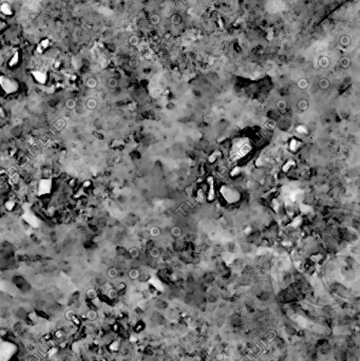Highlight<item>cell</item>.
<instances>
[{"label":"cell","mask_w":360,"mask_h":361,"mask_svg":"<svg viewBox=\"0 0 360 361\" xmlns=\"http://www.w3.org/2000/svg\"><path fill=\"white\" fill-rule=\"evenodd\" d=\"M76 107H77V101H76V99H75V98L70 97V98H68V99H66V101H65V108L67 109V110H69V111L75 110V109H76Z\"/></svg>","instance_id":"obj_3"},{"label":"cell","mask_w":360,"mask_h":361,"mask_svg":"<svg viewBox=\"0 0 360 361\" xmlns=\"http://www.w3.org/2000/svg\"><path fill=\"white\" fill-rule=\"evenodd\" d=\"M117 296H118V290H117L116 288H113V287H111V288H109V289L107 290V297L110 300L116 299Z\"/></svg>","instance_id":"obj_9"},{"label":"cell","mask_w":360,"mask_h":361,"mask_svg":"<svg viewBox=\"0 0 360 361\" xmlns=\"http://www.w3.org/2000/svg\"><path fill=\"white\" fill-rule=\"evenodd\" d=\"M118 269H117L116 267H109L107 270V277L109 279H116L117 277H118Z\"/></svg>","instance_id":"obj_6"},{"label":"cell","mask_w":360,"mask_h":361,"mask_svg":"<svg viewBox=\"0 0 360 361\" xmlns=\"http://www.w3.org/2000/svg\"><path fill=\"white\" fill-rule=\"evenodd\" d=\"M107 86L109 89H115L118 86V80L115 77H109L107 79Z\"/></svg>","instance_id":"obj_8"},{"label":"cell","mask_w":360,"mask_h":361,"mask_svg":"<svg viewBox=\"0 0 360 361\" xmlns=\"http://www.w3.org/2000/svg\"><path fill=\"white\" fill-rule=\"evenodd\" d=\"M86 318H87L89 321H95V320L98 319V312L95 310V309H89V310L86 312Z\"/></svg>","instance_id":"obj_5"},{"label":"cell","mask_w":360,"mask_h":361,"mask_svg":"<svg viewBox=\"0 0 360 361\" xmlns=\"http://www.w3.org/2000/svg\"><path fill=\"white\" fill-rule=\"evenodd\" d=\"M67 126V121H66L63 118H58V119H56V121L53 124V128L55 129L56 131H61L63 130Z\"/></svg>","instance_id":"obj_4"},{"label":"cell","mask_w":360,"mask_h":361,"mask_svg":"<svg viewBox=\"0 0 360 361\" xmlns=\"http://www.w3.org/2000/svg\"><path fill=\"white\" fill-rule=\"evenodd\" d=\"M86 297H87L89 300H95L97 298V290L95 289V288H88L86 290Z\"/></svg>","instance_id":"obj_7"},{"label":"cell","mask_w":360,"mask_h":361,"mask_svg":"<svg viewBox=\"0 0 360 361\" xmlns=\"http://www.w3.org/2000/svg\"><path fill=\"white\" fill-rule=\"evenodd\" d=\"M349 59L346 58V57H345V58H342L341 59V65H342V67H343L344 65V68H346L347 65H349Z\"/></svg>","instance_id":"obj_18"},{"label":"cell","mask_w":360,"mask_h":361,"mask_svg":"<svg viewBox=\"0 0 360 361\" xmlns=\"http://www.w3.org/2000/svg\"><path fill=\"white\" fill-rule=\"evenodd\" d=\"M128 276H129V278L131 280H136L138 279V277H140V271H138L136 268H132V269L129 270Z\"/></svg>","instance_id":"obj_11"},{"label":"cell","mask_w":360,"mask_h":361,"mask_svg":"<svg viewBox=\"0 0 360 361\" xmlns=\"http://www.w3.org/2000/svg\"><path fill=\"white\" fill-rule=\"evenodd\" d=\"M328 86V82L326 80V79H322L321 82H320V87H321V88L325 89Z\"/></svg>","instance_id":"obj_17"},{"label":"cell","mask_w":360,"mask_h":361,"mask_svg":"<svg viewBox=\"0 0 360 361\" xmlns=\"http://www.w3.org/2000/svg\"><path fill=\"white\" fill-rule=\"evenodd\" d=\"M84 106H86V108H87L88 110L94 111L96 110L98 107V101L94 97H89L87 101H86V103H84Z\"/></svg>","instance_id":"obj_1"},{"label":"cell","mask_w":360,"mask_h":361,"mask_svg":"<svg viewBox=\"0 0 360 361\" xmlns=\"http://www.w3.org/2000/svg\"><path fill=\"white\" fill-rule=\"evenodd\" d=\"M75 316H76V312H75V310H73V309H68V310H66L65 312V318L67 319V320H69V321H72V319L74 318Z\"/></svg>","instance_id":"obj_12"},{"label":"cell","mask_w":360,"mask_h":361,"mask_svg":"<svg viewBox=\"0 0 360 361\" xmlns=\"http://www.w3.org/2000/svg\"><path fill=\"white\" fill-rule=\"evenodd\" d=\"M340 43L342 45V46H344V47L349 46V45L351 43V38L349 37V36H346V35L342 36V37L340 38Z\"/></svg>","instance_id":"obj_14"},{"label":"cell","mask_w":360,"mask_h":361,"mask_svg":"<svg viewBox=\"0 0 360 361\" xmlns=\"http://www.w3.org/2000/svg\"><path fill=\"white\" fill-rule=\"evenodd\" d=\"M128 43H129L130 46L136 47V46H138V43H140V38H138L136 35H132V36H130L129 37V39H128Z\"/></svg>","instance_id":"obj_10"},{"label":"cell","mask_w":360,"mask_h":361,"mask_svg":"<svg viewBox=\"0 0 360 361\" xmlns=\"http://www.w3.org/2000/svg\"><path fill=\"white\" fill-rule=\"evenodd\" d=\"M276 337V332L275 331H269L267 333V335H266V339H267V341H273L274 339Z\"/></svg>","instance_id":"obj_15"},{"label":"cell","mask_w":360,"mask_h":361,"mask_svg":"<svg viewBox=\"0 0 360 361\" xmlns=\"http://www.w3.org/2000/svg\"><path fill=\"white\" fill-rule=\"evenodd\" d=\"M150 21L153 23V24H157L159 22V17L156 16V15H152L151 18H150Z\"/></svg>","instance_id":"obj_16"},{"label":"cell","mask_w":360,"mask_h":361,"mask_svg":"<svg viewBox=\"0 0 360 361\" xmlns=\"http://www.w3.org/2000/svg\"><path fill=\"white\" fill-rule=\"evenodd\" d=\"M28 361H40V360H39V358L37 357V356H32V357L29 358Z\"/></svg>","instance_id":"obj_19"},{"label":"cell","mask_w":360,"mask_h":361,"mask_svg":"<svg viewBox=\"0 0 360 361\" xmlns=\"http://www.w3.org/2000/svg\"><path fill=\"white\" fill-rule=\"evenodd\" d=\"M54 337H55L57 340H62V339L66 337V333L62 331V329H57L54 334Z\"/></svg>","instance_id":"obj_13"},{"label":"cell","mask_w":360,"mask_h":361,"mask_svg":"<svg viewBox=\"0 0 360 361\" xmlns=\"http://www.w3.org/2000/svg\"><path fill=\"white\" fill-rule=\"evenodd\" d=\"M84 85L87 87L88 89H95L97 88L98 86V80L96 77H93V76H90V77H88L86 79V82H84Z\"/></svg>","instance_id":"obj_2"}]
</instances>
